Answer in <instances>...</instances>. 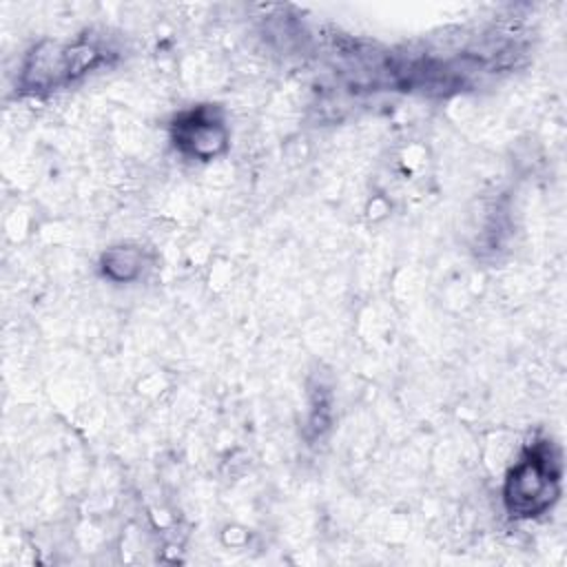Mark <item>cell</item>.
Instances as JSON below:
<instances>
[{
	"mask_svg": "<svg viewBox=\"0 0 567 567\" xmlns=\"http://www.w3.org/2000/svg\"><path fill=\"white\" fill-rule=\"evenodd\" d=\"M545 458L547 456L532 454V458L523 461L512 472L507 483V501L512 509L520 514H536L543 507H547L556 478Z\"/></svg>",
	"mask_w": 567,
	"mask_h": 567,
	"instance_id": "obj_1",
	"label": "cell"
},
{
	"mask_svg": "<svg viewBox=\"0 0 567 567\" xmlns=\"http://www.w3.org/2000/svg\"><path fill=\"white\" fill-rule=\"evenodd\" d=\"M179 140H182V144H188L193 153L206 157V155L215 153L224 144L226 135H224L219 124H213V122L195 117L188 124H182Z\"/></svg>",
	"mask_w": 567,
	"mask_h": 567,
	"instance_id": "obj_2",
	"label": "cell"
}]
</instances>
